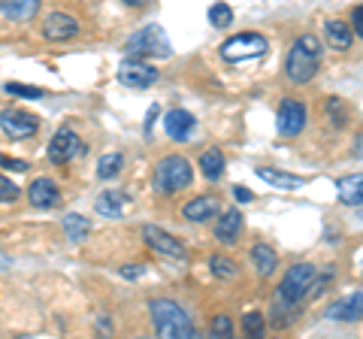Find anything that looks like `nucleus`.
Returning a JSON list of instances; mask_svg holds the SVG:
<instances>
[{"label": "nucleus", "mask_w": 363, "mask_h": 339, "mask_svg": "<svg viewBox=\"0 0 363 339\" xmlns=\"http://www.w3.org/2000/svg\"><path fill=\"white\" fill-rule=\"evenodd\" d=\"M315 276H318V269H315V264H309V261H300V264H291L288 269H285V276H281V282H279V294H276V315H272V321L279 324V318H281V312H294L303 303V297L309 294V285L315 282Z\"/></svg>", "instance_id": "nucleus-1"}, {"label": "nucleus", "mask_w": 363, "mask_h": 339, "mask_svg": "<svg viewBox=\"0 0 363 339\" xmlns=\"http://www.w3.org/2000/svg\"><path fill=\"white\" fill-rule=\"evenodd\" d=\"M321 40L312 37V33H303V37L294 40V46L288 52V61H285V76L291 85H306L312 82L318 67H321Z\"/></svg>", "instance_id": "nucleus-2"}, {"label": "nucleus", "mask_w": 363, "mask_h": 339, "mask_svg": "<svg viewBox=\"0 0 363 339\" xmlns=\"http://www.w3.org/2000/svg\"><path fill=\"white\" fill-rule=\"evenodd\" d=\"M149 312H152V324H155L157 336H164V339H191V336H197L194 324H191V315L182 309L176 300H152Z\"/></svg>", "instance_id": "nucleus-3"}, {"label": "nucleus", "mask_w": 363, "mask_h": 339, "mask_svg": "<svg viewBox=\"0 0 363 339\" xmlns=\"http://www.w3.org/2000/svg\"><path fill=\"white\" fill-rule=\"evenodd\" d=\"M194 179V170L185 155H164L155 167V191L157 194H179L182 188L191 185Z\"/></svg>", "instance_id": "nucleus-4"}, {"label": "nucleus", "mask_w": 363, "mask_h": 339, "mask_svg": "<svg viewBox=\"0 0 363 339\" xmlns=\"http://www.w3.org/2000/svg\"><path fill=\"white\" fill-rule=\"evenodd\" d=\"M128 55L130 58H169L173 55V46H169V37L161 25H145L136 33H130L128 40Z\"/></svg>", "instance_id": "nucleus-5"}, {"label": "nucleus", "mask_w": 363, "mask_h": 339, "mask_svg": "<svg viewBox=\"0 0 363 339\" xmlns=\"http://www.w3.org/2000/svg\"><path fill=\"white\" fill-rule=\"evenodd\" d=\"M269 49V43L264 33H252V30H245V33H236V37H230L221 46V58L224 61H230V64H248V61H260L267 55Z\"/></svg>", "instance_id": "nucleus-6"}, {"label": "nucleus", "mask_w": 363, "mask_h": 339, "mask_svg": "<svg viewBox=\"0 0 363 339\" xmlns=\"http://www.w3.org/2000/svg\"><path fill=\"white\" fill-rule=\"evenodd\" d=\"M85 152H88V145L82 143V137H79L73 128H61V130L52 137L49 149H45V155H49V161H52L55 167L70 164V161H76V157H82Z\"/></svg>", "instance_id": "nucleus-7"}, {"label": "nucleus", "mask_w": 363, "mask_h": 339, "mask_svg": "<svg viewBox=\"0 0 363 339\" xmlns=\"http://www.w3.org/2000/svg\"><path fill=\"white\" fill-rule=\"evenodd\" d=\"M157 73L152 64H145L143 58H124L121 64H118V82L124 85V88H133V91H145V88H152L155 82H157Z\"/></svg>", "instance_id": "nucleus-8"}, {"label": "nucleus", "mask_w": 363, "mask_h": 339, "mask_svg": "<svg viewBox=\"0 0 363 339\" xmlns=\"http://www.w3.org/2000/svg\"><path fill=\"white\" fill-rule=\"evenodd\" d=\"M0 128H4L9 140H30V137H37V130H40V118L25 109L6 106V109H0Z\"/></svg>", "instance_id": "nucleus-9"}, {"label": "nucleus", "mask_w": 363, "mask_h": 339, "mask_svg": "<svg viewBox=\"0 0 363 339\" xmlns=\"http://www.w3.org/2000/svg\"><path fill=\"white\" fill-rule=\"evenodd\" d=\"M306 121H309V112H306V106L300 104V100L294 97H285L279 104V116H276V130L281 133V137H300Z\"/></svg>", "instance_id": "nucleus-10"}, {"label": "nucleus", "mask_w": 363, "mask_h": 339, "mask_svg": "<svg viewBox=\"0 0 363 339\" xmlns=\"http://www.w3.org/2000/svg\"><path fill=\"white\" fill-rule=\"evenodd\" d=\"M143 240H145V245H149L152 252L164 255V257H173V261H185V257H188L185 245H182L173 233H167L164 228H155V224H145V228H143Z\"/></svg>", "instance_id": "nucleus-11"}, {"label": "nucleus", "mask_w": 363, "mask_h": 339, "mask_svg": "<svg viewBox=\"0 0 363 339\" xmlns=\"http://www.w3.org/2000/svg\"><path fill=\"white\" fill-rule=\"evenodd\" d=\"M79 33V18L70 13H49L43 21V37L49 43H67Z\"/></svg>", "instance_id": "nucleus-12"}, {"label": "nucleus", "mask_w": 363, "mask_h": 339, "mask_svg": "<svg viewBox=\"0 0 363 339\" xmlns=\"http://www.w3.org/2000/svg\"><path fill=\"white\" fill-rule=\"evenodd\" d=\"M28 200H30V206H37V209H52V206H58L61 203V188H58L55 179L40 176V179H33L30 182Z\"/></svg>", "instance_id": "nucleus-13"}, {"label": "nucleus", "mask_w": 363, "mask_h": 339, "mask_svg": "<svg viewBox=\"0 0 363 339\" xmlns=\"http://www.w3.org/2000/svg\"><path fill=\"white\" fill-rule=\"evenodd\" d=\"M194 124H197V118L191 116V112H185V109H169L167 118H164V130H167L169 140L185 143L191 133H194Z\"/></svg>", "instance_id": "nucleus-14"}, {"label": "nucleus", "mask_w": 363, "mask_h": 339, "mask_svg": "<svg viewBox=\"0 0 363 339\" xmlns=\"http://www.w3.org/2000/svg\"><path fill=\"white\" fill-rule=\"evenodd\" d=\"M221 212V203H218V197H194L191 203H185V209H182V216H185L188 221H194V224H203V221H212L215 216Z\"/></svg>", "instance_id": "nucleus-15"}, {"label": "nucleus", "mask_w": 363, "mask_h": 339, "mask_svg": "<svg viewBox=\"0 0 363 339\" xmlns=\"http://www.w3.org/2000/svg\"><path fill=\"white\" fill-rule=\"evenodd\" d=\"M242 233V212H218V221H215V240H218L221 245H233L236 240H240Z\"/></svg>", "instance_id": "nucleus-16"}, {"label": "nucleus", "mask_w": 363, "mask_h": 339, "mask_svg": "<svg viewBox=\"0 0 363 339\" xmlns=\"http://www.w3.org/2000/svg\"><path fill=\"white\" fill-rule=\"evenodd\" d=\"M324 33H327V46H333L336 52H348L351 43H354L351 25L342 21V18H327L324 21Z\"/></svg>", "instance_id": "nucleus-17"}, {"label": "nucleus", "mask_w": 363, "mask_h": 339, "mask_svg": "<svg viewBox=\"0 0 363 339\" xmlns=\"http://www.w3.org/2000/svg\"><path fill=\"white\" fill-rule=\"evenodd\" d=\"M128 203H130V194H124V191H104V194L97 197L94 209H97V216H104V218H121Z\"/></svg>", "instance_id": "nucleus-18"}, {"label": "nucleus", "mask_w": 363, "mask_h": 339, "mask_svg": "<svg viewBox=\"0 0 363 339\" xmlns=\"http://www.w3.org/2000/svg\"><path fill=\"white\" fill-rule=\"evenodd\" d=\"M43 0H0V16L9 18V21H30L33 16H37Z\"/></svg>", "instance_id": "nucleus-19"}, {"label": "nucleus", "mask_w": 363, "mask_h": 339, "mask_svg": "<svg viewBox=\"0 0 363 339\" xmlns=\"http://www.w3.org/2000/svg\"><path fill=\"white\" fill-rule=\"evenodd\" d=\"M360 312H363V291H354L351 297L333 303V306L327 309V318H333V321H357Z\"/></svg>", "instance_id": "nucleus-20"}, {"label": "nucleus", "mask_w": 363, "mask_h": 339, "mask_svg": "<svg viewBox=\"0 0 363 339\" xmlns=\"http://www.w3.org/2000/svg\"><path fill=\"white\" fill-rule=\"evenodd\" d=\"M255 173L264 179L267 185L281 188V191H297V188L306 185V179H303V176H291V173H281V170H272V167H257Z\"/></svg>", "instance_id": "nucleus-21"}, {"label": "nucleus", "mask_w": 363, "mask_h": 339, "mask_svg": "<svg viewBox=\"0 0 363 339\" xmlns=\"http://www.w3.org/2000/svg\"><path fill=\"white\" fill-rule=\"evenodd\" d=\"M252 264H255V269H257V276L269 279V276L279 269V255H276V248L267 245V243H257V245L252 248Z\"/></svg>", "instance_id": "nucleus-22"}, {"label": "nucleus", "mask_w": 363, "mask_h": 339, "mask_svg": "<svg viewBox=\"0 0 363 339\" xmlns=\"http://www.w3.org/2000/svg\"><path fill=\"white\" fill-rule=\"evenodd\" d=\"M339 188V203H345V206H360V200H363V176L360 173H351V176H342L336 182Z\"/></svg>", "instance_id": "nucleus-23"}, {"label": "nucleus", "mask_w": 363, "mask_h": 339, "mask_svg": "<svg viewBox=\"0 0 363 339\" xmlns=\"http://www.w3.org/2000/svg\"><path fill=\"white\" fill-rule=\"evenodd\" d=\"M224 152L221 149H206L200 155V173L209 179V182H218V179L224 176Z\"/></svg>", "instance_id": "nucleus-24"}, {"label": "nucleus", "mask_w": 363, "mask_h": 339, "mask_svg": "<svg viewBox=\"0 0 363 339\" xmlns=\"http://www.w3.org/2000/svg\"><path fill=\"white\" fill-rule=\"evenodd\" d=\"M61 228H64L70 243H85V236L91 233V221L85 216H79V212H67L61 218Z\"/></svg>", "instance_id": "nucleus-25"}, {"label": "nucleus", "mask_w": 363, "mask_h": 339, "mask_svg": "<svg viewBox=\"0 0 363 339\" xmlns=\"http://www.w3.org/2000/svg\"><path fill=\"white\" fill-rule=\"evenodd\" d=\"M209 269H212V276L215 279H221V282H230L240 276V267H236L233 257H227V255H212L209 257Z\"/></svg>", "instance_id": "nucleus-26"}, {"label": "nucleus", "mask_w": 363, "mask_h": 339, "mask_svg": "<svg viewBox=\"0 0 363 339\" xmlns=\"http://www.w3.org/2000/svg\"><path fill=\"white\" fill-rule=\"evenodd\" d=\"M124 167V155L121 152H109L97 161V179H104V182H109V179H116L121 173Z\"/></svg>", "instance_id": "nucleus-27"}, {"label": "nucleus", "mask_w": 363, "mask_h": 339, "mask_svg": "<svg viewBox=\"0 0 363 339\" xmlns=\"http://www.w3.org/2000/svg\"><path fill=\"white\" fill-rule=\"evenodd\" d=\"M324 112L333 118L336 128H345L348 118H351V109L345 106V100H339V97H330V100H327V104H324Z\"/></svg>", "instance_id": "nucleus-28"}, {"label": "nucleus", "mask_w": 363, "mask_h": 339, "mask_svg": "<svg viewBox=\"0 0 363 339\" xmlns=\"http://www.w3.org/2000/svg\"><path fill=\"white\" fill-rule=\"evenodd\" d=\"M209 21L215 28H230L233 25V9L230 4H212L209 6Z\"/></svg>", "instance_id": "nucleus-29"}, {"label": "nucleus", "mask_w": 363, "mask_h": 339, "mask_svg": "<svg viewBox=\"0 0 363 339\" xmlns=\"http://www.w3.org/2000/svg\"><path fill=\"white\" fill-rule=\"evenodd\" d=\"M6 91H9V94H16V97H25V100H40V97H45L43 88H37V85H25V82H6Z\"/></svg>", "instance_id": "nucleus-30"}, {"label": "nucleus", "mask_w": 363, "mask_h": 339, "mask_svg": "<svg viewBox=\"0 0 363 339\" xmlns=\"http://www.w3.org/2000/svg\"><path fill=\"white\" fill-rule=\"evenodd\" d=\"M209 333L212 336H233V318H230V312H218L212 318L209 324Z\"/></svg>", "instance_id": "nucleus-31"}, {"label": "nucleus", "mask_w": 363, "mask_h": 339, "mask_svg": "<svg viewBox=\"0 0 363 339\" xmlns=\"http://www.w3.org/2000/svg\"><path fill=\"white\" fill-rule=\"evenodd\" d=\"M242 330H245V336H260L264 333V312H245L242 315Z\"/></svg>", "instance_id": "nucleus-32"}, {"label": "nucleus", "mask_w": 363, "mask_h": 339, "mask_svg": "<svg viewBox=\"0 0 363 339\" xmlns=\"http://www.w3.org/2000/svg\"><path fill=\"white\" fill-rule=\"evenodd\" d=\"M21 194V188L16 182H9L6 176H0V203H16Z\"/></svg>", "instance_id": "nucleus-33"}, {"label": "nucleus", "mask_w": 363, "mask_h": 339, "mask_svg": "<svg viewBox=\"0 0 363 339\" xmlns=\"http://www.w3.org/2000/svg\"><path fill=\"white\" fill-rule=\"evenodd\" d=\"M0 167L16 170V173H28V170H30V164H28V161H21V157H6L4 152H0Z\"/></svg>", "instance_id": "nucleus-34"}, {"label": "nucleus", "mask_w": 363, "mask_h": 339, "mask_svg": "<svg viewBox=\"0 0 363 339\" xmlns=\"http://www.w3.org/2000/svg\"><path fill=\"white\" fill-rule=\"evenodd\" d=\"M233 197L240 200V203H252V200H255V194H252V191H248L245 185H233Z\"/></svg>", "instance_id": "nucleus-35"}, {"label": "nucleus", "mask_w": 363, "mask_h": 339, "mask_svg": "<svg viewBox=\"0 0 363 339\" xmlns=\"http://www.w3.org/2000/svg\"><path fill=\"white\" fill-rule=\"evenodd\" d=\"M143 273H145L143 264H136V267H121V276H124V279H140Z\"/></svg>", "instance_id": "nucleus-36"}, {"label": "nucleus", "mask_w": 363, "mask_h": 339, "mask_svg": "<svg viewBox=\"0 0 363 339\" xmlns=\"http://www.w3.org/2000/svg\"><path fill=\"white\" fill-rule=\"evenodd\" d=\"M351 18H354V33H360V30H363V25H360V18H363V9H360V6H354V13H351Z\"/></svg>", "instance_id": "nucleus-37"}, {"label": "nucleus", "mask_w": 363, "mask_h": 339, "mask_svg": "<svg viewBox=\"0 0 363 339\" xmlns=\"http://www.w3.org/2000/svg\"><path fill=\"white\" fill-rule=\"evenodd\" d=\"M157 116H161V109L152 106V109H149V118H145V130H152V124H155V118H157Z\"/></svg>", "instance_id": "nucleus-38"}, {"label": "nucleus", "mask_w": 363, "mask_h": 339, "mask_svg": "<svg viewBox=\"0 0 363 339\" xmlns=\"http://www.w3.org/2000/svg\"><path fill=\"white\" fill-rule=\"evenodd\" d=\"M121 4H128V6H143L145 0H121Z\"/></svg>", "instance_id": "nucleus-39"}, {"label": "nucleus", "mask_w": 363, "mask_h": 339, "mask_svg": "<svg viewBox=\"0 0 363 339\" xmlns=\"http://www.w3.org/2000/svg\"><path fill=\"white\" fill-rule=\"evenodd\" d=\"M9 267V257L6 255H0V269H6Z\"/></svg>", "instance_id": "nucleus-40"}]
</instances>
